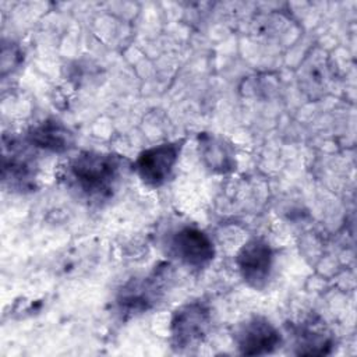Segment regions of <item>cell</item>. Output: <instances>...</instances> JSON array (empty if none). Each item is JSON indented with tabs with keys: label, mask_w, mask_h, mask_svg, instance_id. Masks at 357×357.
<instances>
[{
	"label": "cell",
	"mask_w": 357,
	"mask_h": 357,
	"mask_svg": "<svg viewBox=\"0 0 357 357\" xmlns=\"http://www.w3.org/2000/svg\"><path fill=\"white\" fill-rule=\"evenodd\" d=\"M124 170L119 155L82 151L66 165V181L88 201H105L114 192Z\"/></svg>",
	"instance_id": "cell-1"
},
{
	"label": "cell",
	"mask_w": 357,
	"mask_h": 357,
	"mask_svg": "<svg viewBox=\"0 0 357 357\" xmlns=\"http://www.w3.org/2000/svg\"><path fill=\"white\" fill-rule=\"evenodd\" d=\"M212 314L204 301H192L177 308L172 317V346L183 351L199 344L208 335Z\"/></svg>",
	"instance_id": "cell-2"
},
{
	"label": "cell",
	"mask_w": 357,
	"mask_h": 357,
	"mask_svg": "<svg viewBox=\"0 0 357 357\" xmlns=\"http://www.w3.org/2000/svg\"><path fill=\"white\" fill-rule=\"evenodd\" d=\"M166 251L188 268H205L215 258L212 238L198 227L183 226L167 236Z\"/></svg>",
	"instance_id": "cell-3"
},
{
	"label": "cell",
	"mask_w": 357,
	"mask_h": 357,
	"mask_svg": "<svg viewBox=\"0 0 357 357\" xmlns=\"http://www.w3.org/2000/svg\"><path fill=\"white\" fill-rule=\"evenodd\" d=\"M183 144L184 139H178L163 142L142 151L134 163V169L142 183L152 188L166 184L178 160Z\"/></svg>",
	"instance_id": "cell-4"
},
{
	"label": "cell",
	"mask_w": 357,
	"mask_h": 357,
	"mask_svg": "<svg viewBox=\"0 0 357 357\" xmlns=\"http://www.w3.org/2000/svg\"><path fill=\"white\" fill-rule=\"evenodd\" d=\"M236 265L243 280L255 290H262L273 268V250L261 237H252L241 245L236 255Z\"/></svg>",
	"instance_id": "cell-5"
},
{
	"label": "cell",
	"mask_w": 357,
	"mask_h": 357,
	"mask_svg": "<svg viewBox=\"0 0 357 357\" xmlns=\"http://www.w3.org/2000/svg\"><path fill=\"white\" fill-rule=\"evenodd\" d=\"M170 278L169 266L163 265L155 269L141 282H132L124 287L117 298L121 312L137 314L149 310L163 294L166 279Z\"/></svg>",
	"instance_id": "cell-6"
},
{
	"label": "cell",
	"mask_w": 357,
	"mask_h": 357,
	"mask_svg": "<svg viewBox=\"0 0 357 357\" xmlns=\"http://www.w3.org/2000/svg\"><path fill=\"white\" fill-rule=\"evenodd\" d=\"M238 351L245 356H262L275 351L282 343L280 332L264 317H251L234 335Z\"/></svg>",
	"instance_id": "cell-7"
},
{
	"label": "cell",
	"mask_w": 357,
	"mask_h": 357,
	"mask_svg": "<svg viewBox=\"0 0 357 357\" xmlns=\"http://www.w3.org/2000/svg\"><path fill=\"white\" fill-rule=\"evenodd\" d=\"M333 78L332 64L324 50L312 49L303 60L298 70L300 88L311 98H321L328 91Z\"/></svg>",
	"instance_id": "cell-8"
},
{
	"label": "cell",
	"mask_w": 357,
	"mask_h": 357,
	"mask_svg": "<svg viewBox=\"0 0 357 357\" xmlns=\"http://www.w3.org/2000/svg\"><path fill=\"white\" fill-rule=\"evenodd\" d=\"M3 152V181L8 183L15 190H31L35 178V163L32 155L24 151L20 144L10 139V145L6 139Z\"/></svg>",
	"instance_id": "cell-9"
},
{
	"label": "cell",
	"mask_w": 357,
	"mask_h": 357,
	"mask_svg": "<svg viewBox=\"0 0 357 357\" xmlns=\"http://www.w3.org/2000/svg\"><path fill=\"white\" fill-rule=\"evenodd\" d=\"M294 347L300 356H324L331 353L333 336L324 321L310 318L296 326Z\"/></svg>",
	"instance_id": "cell-10"
},
{
	"label": "cell",
	"mask_w": 357,
	"mask_h": 357,
	"mask_svg": "<svg viewBox=\"0 0 357 357\" xmlns=\"http://www.w3.org/2000/svg\"><path fill=\"white\" fill-rule=\"evenodd\" d=\"M198 148L204 165L213 173H230L236 169L233 146L219 135L202 132L198 135Z\"/></svg>",
	"instance_id": "cell-11"
},
{
	"label": "cell",
	"mask_w": 357,
	"mask_h": 357,
	"mask_svg": "<svg viewBox=\"0 0 357 357\" xmlns=\"http://www.w3.org/2000/svg\"><path fill=\"white\" fill-rule=\"evenodd\" d=\"M26 141L32 146L63 153L74 145V134L60 121L46 120L29 130Z\"/></svg>",
	"instance_id": "cell-12"
}]
</instances>
